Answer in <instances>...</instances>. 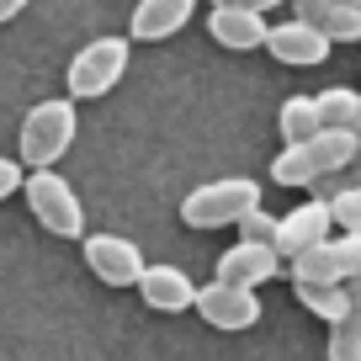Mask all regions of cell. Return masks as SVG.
<instances>
[{
    "mask_svg": "<svg viewBox=\"0 0 361 361\" xmlns=\"http://www.w3.org/2000/svg\"><path fill=\"white\" fill-rule=\"evenodd\" d=\"M207 32H213V43H218V48H228V54H255V48H266L271 22H266V11L213 6V11H207Z\"/></svg>",
    "mask_w": 361,
    "mask_h": 361,
    "instance_id": "cell-10",
    "label": "cell"
},
{
    "mask_svg": "<svg viewBox=\"0 0 361 361\" xmlns=\"http://www.w3.org/2000/svg\"><path fill=\"white\" fill-rule=\"evenodd\" d=\"M213 6H239V11H271V6H282V0H213Z\"/></svg>",
    "mask_w": 361,
    "mask_h": 361,
    "instance_id": "cell-24",
    "label": "cell"
},
{
    "mask_svg": "<svg viewBox=\"0 0 361 361\" xmlns=\"http://www.w3.org/2000/svg\"><path fill=\"white\" fill-rule=\"evenodd\" d=\"M356 69H361V64H356Z\"/></svg>",
    "mask_w": 361,
    "mask_h": 361,
    "instance_id": "cell-29",
    "label": "cell"
},
{
    "mask_svg": "<svg viewBox=\"0 0 361 361\" xmlns=\"http://www.w3.org/2000/svg\"><path fill=\"white\" fill-rule=\"evenodd\" d=\"M85 266L96 282L106 287H138V276H144V250H138V239H123V234H85Z\"/></svg>",
    "mask_w": 361,
    "mask_h": 361,
    "instance_id": "cell-6",
    "label": "cell"
},
{
    "mask_svg": "<svg viewBox=\"0 0 361 361\" xmlns=\"http://www.w3.org/2000/svg\"><path fill=\"white\" fill-rule=\"evenodd\" d=\"M298 16L324 27L329 43H361V6H340V0H293Z\"/></svg>",
    "mask_w": 361,
    "mask_h": 361,
    "instance_id": "cell-13",
    "label": "cell"
},
{
    "mask_svg": "<svg viewBox=\"0 0 361 361\" xmlns=\"http://www.w3.org/2000/svg\"><path fill=\"white\" fill-rule=\"evenodd\" d=\"M80 133V112H75V96H54V102H37L32 112L22 117V133H16V159L27 170H48L75 149Z\"/></svg>",
    "mask_w": 361,
    "mask_h": 361,
    "instance_id": "cell-1",
    "label": "cell"
},
{
    "mask_svg": "<svg viewBox=\"0 0 361 361\" xmlns=\"http://www.w3.org/2000/svg\"><path fill=\"white\" fill-rule=\"evenodd\" d=\"M329 32L314 22H303V16H293V22H271V37H266V54L276 59V64L287 69H319L329 59Z\"/></svg>",
    "mask_w": 361,
    "mask_h": 361,
    "instance_id": "cell-7",
    "label": "cell"
},
{
    "mask_svg": "<svg viewBox=\"0 0 361 361\" xmlns=\"http://www.w3.org/2000/svg\"><path fill=\"white\" fill-rule=\"evenodd\" d=\"M234 228H239V239H266V245H271V239H276V218H271L266 207H250V213L239 218Z\"/></svg>",
    "mask_w": 361,
    "mask_h": 361,
    "instance_id": "cell-21",
    "label": "cell"
},
{
    "mask_svg": "<svg viewBox=\"0 0 361 361\" xmlns=\"http://www.w3.org/2000/svg\"><path fill=\"white\" fill-rule=\"evenodd\" d=\"M329 228H335L329 202H324V197H314V202H298L287 218H276V239H271V245H276V255H282V260H298L303 250L324 245Z\"/></svg>",
    "mask_w": 361,
    "mask_h": 361,
    "instance_id": "cell-8",
    "label": "cell"
},
{
    "mask_svg": "<svg viewBox=\"0 0 361 361\" xmlns=\"http://www.w3.org/2000/svg\"><path fill=\"white\" fill-rule=\"evenodd\" d=\"M329 218L340 234H361V186L350 180L345 192H329Z\"/></svg>",
    "mask_w": 361,
    "mask_h": 361,
    "instance_id": "cell-20",
    "label": "cell"
},
{
    "mask_svg": "<svg viewBox=\"0 0 361 361\" xmlns=\"http://www.w3.org/2000/svg\"><path fill=\"white\" fill-rule=\"evenodd\" d=\"M22 159H0V202H6V197H16L22 192Z\"/></svg>",
    "mask_w": 361,
    "mask_h": 361,
    "instance_id": "cell-23",
    "label": "cell"
},
{
    "mask_svg": "<svg viewBox=\"0 0 361 361\" xmlns=\"http://www.w3.org/2000/svg\"><path fill=\"white\" fill-rule=\"evenodd\" d=\"M308 144H314L324 176H340V170H350V159H356V133H345V128H319ZM324 176H319V180H324Z\"/></svg>",
    "mask_w": 361,
    "mask_h": 361,
    "instance_id": "cell-18",
    "label": "cell"
},
{
    "mask_svg": "<svg viewBox=\"0 0 361 361\" xmlns=\"http://www.w3.org/2000/svg\"><path fill=\"white\" fill-rule=\"evenodd\" d=\"M345 293H350V303L361 308V271H356V276H345Z\"/></svg>",
    "mask_w": 361,
    "mask_h": 361,
    "instance_id": "cell-26",
    "label": "cell"
},
{
    "mask_svg": "<svg viewBox=\"0 0 361 361\" xmlns=\"http://www.w3.org/2000/svg\"><path fill=\"white\" fill-rule=\"evenodd\" d=\"M293 293H298V303L308 308V314H319L324 324H335V319H345L350 308V293H345V282H293Z\"/></svg>",
    "mask_w": 361,
    "mask_h": 361,
    "instance_id": "cell-15",
    "label": "cell"
},
{
    "mask_svg": "<svg viewBox=\"0 0 361 361\" xmlns=\"http://www.w3.org/2000/svg\"><path fill=\"white\" fill-rule=\"evenodd\" d=\"M329 361H361V308L329 324Z\"/></svg>",
    "mask_w": 361,
    "mask_h": 361,
    "instance_id": "cell-19",
    "label": "cell"
},
{
    "mask_svg": "<svg viewBox=\"0 0 361 361\" xmlns=\"http://www.w3.org/2000/svg\"><path fill=\"white\" fill-rule=\"evenodd\" d=\"M250 207H260V180H250V176H218V180H202L197 192L180 197V224L213 234V228L239 224Z\"/></svg>",
    "mask_w": 361,
    "mask_h": 361,
    "instance_id": "cell-2",
    "label": "cell"
},
{
    "mask_svg": "<svg viewBox=\"0 0 361 361\" xmlns=\"http://www.w3.org/2000/svg\"><path fill=\"white\" fill-rule=\"evenodd\" d=\"M340 6H361V0H340Z\"/></svg>",
    "mask_w": 361,
    "mask_h": 361,
    "instance_id": "cell-28",
    "label": "cell"
},
{
    "mask_svg": "<svg viewBox=\"0 0 361 361\" xmlns=\"http://www.w3.org/2000/svg\"><path fill=\"white\" fill-rule=\"evenodd\" d=\"M319 123H324V128H345V133H361V90H350V85L319 90Z\"/></svg>",
    "mask_w": 361,
    "mask_h": 361,
    "instance_id": "cell-17",
    "label": "cell"
},
{
    "mask_svg": "<svg viewBox=\"0 0 361 361\" xmlns=\"http://www.w3.org/2000/svg\"><path fill=\"white\" fill-rule=\"evenodd\" d=\"M128 59H133V37H90L75 59H69L64 80H69V96L75 102H96L106 90H117V80L128 75Z\"/></svg>",
    "mask_w": 361,
    "mask_h": 361,
    "instance_id": "cell-3",
    "label": "cell"
},
{
    "mask_svg": "<svg viewBox=\"0 0 361 361\" xmlns=\"http://www.w3.org/2000/svg\"><path fill=\"white\" fill-rule=\"evenodd\" d=\"M287 260L276 255V245H266V239H239V245H228L224 255H218V282H234V287H260L271 282L276 271H282Z\"/></svg>",
    "mask_w": 361,
    "mask_h": 361,
    "instance_id": "cell-9",
    "label": "cell"
},
{
    "mask_svg": "<svg viewBox=\"0 0 361 361\" xmlns=\"http://www.w3.org/2000/svg\"><path fill=\"white\" fill-rule=\"evenodd\" d=\"M138 298H144L154 314H186V308H197V282L180 266H144Z\"/></svg>",
    "mask_w": 361,
    "mask_h": 361,
    "instance_id": "cell-12",
    "label": "cell"
},
{
    "mask_svg": "<svg viewBox=\"0 0 361 361\" xmlns=\"http://www.w3.org/2000/svg\"><path fill=\"white\" fill-rule=\"evenodd\" d=\"M324 176L319 170V154H314V144H282V154L271 159V180L276 186H314V180Z\"/></svg>",
    "mask_w": 361,
    "mask_h": 361,
    "instance_id": "cell-14",
    "label": "cell"
},
{
    "mask_svg": "<svg viewBox=\"0 0 361 361\" xmlns=\"http://www.w3.org/2000/svg\"><path fill=\"white\" fill-rule=\"evenodd\" d=\"M350 176H356V186H361V133H356V159H350Z\"/></svg>",
    "mask_w": 361,
    "mask_h": 361,
    "instance_id": "cell-27",
    "label": "cell"
},
{
    "mask_svg": "<svg viewBox=\"0 0 361 361\" xmlns=\"http://www.w3.org/2000/svg\"><path fill=\"white\" fill-rule=\"evenodd\" d=\"M22 197H27V207H32V218L54 239H85V207H80L75 186H69L54 165L32 170V176L22 180Z\"/></svg>",
    "mask_w": 361,
    "mask_h": 361,
    "instance_id": "cell-4",
    "label": "cell"
},
{
    "mask_svg": "<svg viewBox=\"0 0 361 361\" xmlns=\"http://www.w3.org/2000/svg\"><path fill=\"white\" fill-rule=\"evenodd\" d=\"M197 314H202V324L224 329V335H239V329H255L260 324V298L255 287H234V282H207L197 287Z\"/></svg>",
    "mask_w": 361,
    "mask_h": 361,
    "instance_id": "cell-5",
    "label": "cell"
},
{
    "mask_svg": "<svg viewBox=\"0 0 361 361\" xmlns=\"http://www.w3.org/2000/svg\"><path fill=\"white\" fill-rule=\"evenodd\" d=\"M319 96H287L282 106H276V133H282V144H303V138L319 133Z\"/></svg>",
    "mask_w": 361,
    "mask_h": 361,
    "instance_id": "cell-16",
    "label": "cell"
},
{
    "mask_svg": "<svg viewBox=\"0 0 361 361\" xmlns=\"http://www.w3.org/2000/svg\"><path fill=\"white\" fill-rule=\"evenodd\" d=\"M335 255H340V271L356 276V271H361V234H340L335 239Z\"/></svg>",
    "mask_w": 361,
    "mask_h": 361,
    "instance_id": "cell-22",
    "label": "cell"
},
{
    "mask_svg": "<svg viewBox=\"0 0 361 361\" xmlns=\"http://www.w3.org/2000/svg\"><path fill=\"white\" fill-rule=\"evenodd\" d=\"M192 16H197V0H138L133 22H128V37L133 43H165L180 27H192Z\"/></svg>",
    "mask_w": 361,
    "mask_h": 361,
    "instance_id": "cell-11",
    "label": "cell"
},
{
    "mask_svg": "<svg viewBox=\"0 0 361 361\" xmlns=\"http://www.w3.org/2000/svg\"><path fill=\"white\" fill-rule=\"evenodd\" d=\"M27 6H32V0H0V27L11 22V16H22V11H27Z\"/></svg>",
    "mask_w": 361,
    "mask_h": 361,
    "instance_id": "cell-25",
    "label": "cell"
}]
</instances>
